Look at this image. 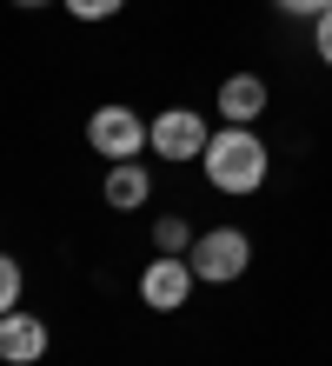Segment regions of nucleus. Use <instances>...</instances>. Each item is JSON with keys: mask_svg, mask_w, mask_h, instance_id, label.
<instances>
[{"mask_svg": "<svg viewBox=\"0 0 332 366\" xmlns=\"http://www.w3.org/2000/svg\"><path fill=\"white\" fill-rule=\"evenodd\" d=\"M14 307H20V260L0 253V313H14Z\"/></svg>", "mask_w": 332, "mask_h": 366, "instance_id": "obj_11", "label": "nucleus"}, {"mask_svg": "<svg viewBox=\"0 0 332 366\" xmlns=\"http://www.w3.org/2000/svg\"><path fill=\"white\" fill-rule=\"evenodd\" d=\"M273 7H279V14H299V20H319L332 0H273Z\"/></svg>", "mask_w": 332, "mask_h": 366, "instance_id": "obj_13", "label": "nucleus"}, {"mask_svg": "<svg viewBox=\"0 0 332 366\" xmlns=\"http://www.w3.org/2000/svg\"><path fill=\"white\" fill-rule=\"evenodd\" d=\"M219 114H226V127H253L266 114V80L259 74H233L226 87H219Z\"/></svg>", "mask_w": 332, "mask_h": 366, "instance_id": "obj_7", "label": "nucleus"}, {"mask_svg": "<svg viewBox=\"0 0 332 366\" xmlns=\"http://www.w3.org/2000/svg\"><path fill=\"white\" fill-rule=\"evenodd\" d=\"M193 240H199V233L180 220V213H166V220L153 227V247H160V253H193Z\"/></svg>", "mask_w": 332, "mask_h": 366, "instance_id": "obj_9", "label": "nucleus"}, {"mask_svg": "<svg viewBox=\"0 0 332 366\" xmlns=\"http://www.w3.org/2000/svg\"><path fill=\"white\" fill-rule=\"evenodd\" d=\"M146 193H153V174L140 160H120L114 174H106V207H120V213H140L146 207Z\"/></svg>", "mask_w": 332, "mask_h": 366, "instance_id": "obj_8", "label": "nucleus"}, {"mask_svg": "<svg viewBox=\"0 0 332 366\" xmlns=\"http://www.w3.org/2000/svg\"><path fill=\"white\" fill-rule=\"evenodd\" d=\"M206 120L193 114V107H166L160 120H153V154H166V160H199L206 154Z\"/></svg>", "mask_w": 332, "mask_h": 366, "instance_id": "obj_5", "label": "nucleus"}, {"mask_svg": "<svg viewBox=\"0 0 332 366\" xmlns=\"http://www.w3.org/2000/svg\"><path fill=\"white\" fill-rule=\"evenodd\" d=\"M199 287V273H193V260L186 253H160L146 273H140V300L153 313H173V307H186V293Z\"/></svg>", "mask_w": 332, "mask_h": 366, "instance_id": "obj_4", "label": "nucleus"}, {"mask_svg": "<svg viewBox=\"0 0 332 366\" xmlns=\"http://www.w3.org/2000/svg\"><path fill=\"white\" fill-rule=\"evenodd\" d=\"M313 47H319V60H326V67H332V7L313 20Z\"/></svg>", "mask_w": 332, "mask_h": 366, "instance_id": "obj_12", "label": "nucleus"}, {"mask_svg": "<svg viewBox=\"0 0 332 366\" xmlns=\"http://www.w3.org/2000/svg\"><path fill=\"white\" fill-rule=\"evenodd\" d=\"M40 353H47V320H34V313H0V360L7 366H34Z\"/></svg>", "mask_w": 332, "mask_h": 366, "instance_id": "obj_6", "label": "nucleus"}, {"mask_svg": "<svg viewBox=\"0 0 332 366\" xmlns=\"http://www.w3.org/2000/svg\"><path fill=\"white\" fill-rule=\"evenodd\" d=\"M206 180L219 193H259L266 187V167H273V154H266V140L253 134V127H226V134L206 140Z\"/></svg>", "mask_w": 332, "mask_h": 366, "instance_id": "obj_1", "label": "nucleus"}, {"mask_svg": "<svg viewBox=\"0 0 332 366\" xmlns=\"http://www.w3.org/2000/svg\"><path fill=\"white\" fill-rule=\"evenodd\" d=\"M14 7H47V0H14Z\"/></svg>", "mask_w": 332, "mask_h": 366, "instance_id": "obj_14", "label": "nucleus"}, {"mask_svg": "<svg viewBox=\"0 0 332 366\" xmlns=\"http://www.w3.org/2000/svg\"><path fill=\"white\" fill-rule=\"evenodd\" d=\"M186 260H193V273L206 280V287H226V280H239V273L253 267V240L239 227H213V233H199V240H193Z\"/></svg>", "mask_w": 332, "mask_h": 366, "instance_id": "obj_3", "label": "nucleus"}, {"mask_svg": "<svg viewBox=\"0 0 332 366\" xmlns=\"http://www.w3.org/2000/svg\"><path fill=\"white\" fill-rule=\"evenodd\" d=\"M60 7L74 14V20H114V14L126 7V0H60Z\"/></svg>", "mask_w": 332, "mask_h": 366, "instance_id": "obj_10", "label": "nucleus"}, {"mask_svg": "<svg viewBox=\"0 0 332 366\" xmlns=\"http://www.w3.org/2000/svg\"><path fill=\"white\" fill-rule=\"evenodd\" d=\"M86 147H94L100 160H140V147H153V120H140L133 107H94V120H86Z\"/></svg>", "mask_w": 332, "mask_h": 366, "instance_id": "obj_2", "label": "nucleus"}]
</instances>
